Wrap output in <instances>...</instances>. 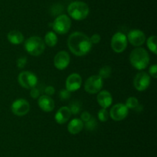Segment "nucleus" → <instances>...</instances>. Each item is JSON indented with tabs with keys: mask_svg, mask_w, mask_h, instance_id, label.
Masks as SVG:
<instances>
[{
	"mask_svg": "<svg viewBox=\"0 0 157 157\" xmlns=\"http://www.w3.org/2000/svg\"><path fill=\"white\" fill-rule=\"evenodd\" d=\"M67 46L71 52L78 56L87 55L92 48L90 38L81 32H73L69 36Z\"/></svg>",
	"mask_w": 157,
	"mask_h": 157,
	"instance_id": "nucleus-1",
	"label": "nucleus"
},
{
	"mask_svg": "<svg viewBox=\"0 0 157 157\" xmlns=\"http://www.w3.org/2000/svg\"><path fill=\"white\" fill-rule=\"evenodd\" d=\"M97 100L100 106L104 109H107L109 106H110L113 102L111 94L107 90L100 91L97 97Z\"/></svg>",
	"mask_w": 157,
	"mask_h": 157,
	"instance_id": "nucleus-16",
	"label": "nucleus"
},
{
	"mask_svg": "<svg viewBox=\"0 0 157 157\" xmlns=\"http://www.w3.org/2000/svg\"><path fill=\"white\" fill-rule=\"evenodd\" d=\"M71 18L66 15H60L55 19L52 23L54 31L60 35L66 34L71 29Z\"/></svg>",
	"mask_w": 157,
	"mask_h": 157,
	"instance_id": "nucleus-5",
	"label": "nucleus"
},
{
	"mask_svg": "<svg viewBox=\"0 0 157 157\" xmlns=\"http://www.w3.org/2000/svg\"><path fill=\"white\" fill-rule=\"evenodd\" d=\"M98 127V122L94 117H90L89 120L85 122V128L88 131H94Z\"/></svg>",
	"mask_w": 157,
	"mask_h": 157,
	"instance_id": "nucleus-24",
	"label": "nucleus"
},
{
	"mask_svg": "<svg viewBox=\"0 0 157 157\" xmlns=\"http://www.w3.org/2000/svg\"><path fill=\"white\" fill-rule=\"evenodd\" d=\"M140 103L137 99L135 98V97H129L126 101L125 105L128 109H134Z\"/></svg>",
	"mask_w": 157,
	"mask_h": 157,
	"instance_id": "nucleus-25",
	"label": "nucleus"
},
{
	"mask_svg": "<svg viewBox=\"0 0 157 157\" xmlns=\"http://www.w3.org/2000/svg\"><path fill=\"white\" fill-rule=\"evenodd\" d=\"M8 40L13 45H19L24 42V35L18 30H12L8 33Z\"/></svg>",
	"mask_w": 157,
	"mask_h": 157,
	"instance_id": "nucleus-19",
	"label": "nucleus"
},
{
	"mask_svg": "<svg viewBox=\"0 0 157 157\" xmlns=\"http://www.w3.org/2000/svg\"><path fill=\"white\" fill-rule=\"evenodd\" d=\"M128 113L129 109L126 106L125 104L117 103L112 107L109 115L114 121H121L128 115Z\"/></svg>",
	"mask_w": 157,
	"mask_h": 157,
	"instance_id": "nucleus-11",
	"label": "nucleus"
},
{
	"mask_svg": "<svg viewBox=\"0 0 157 157\" xmlns=\"http://www.w3.org/2000/svg\"><path fill=\"white\" fill-rule=\"evenodd\" d=\"M109 115H109L108 113V111L107 110V109H104V108L100 109L98 114V119H99L100 121L101 122L107 121V119H108L109 118Z\"/></svg>",
	"mask_w": 157,
	"mask_h": 157,
	"instance_id": "nucleus-26",
	"label": "nucleus"
},
{
	"mask_svg": "<svg viewBox=\"0 0 157 157\" xmlns=\"http://www.w3.org/2000/svg\"><path fill=\"white\" fill-rule=\"evenodd\" d=\"M149 72H150V75H151L153 78H156L157 77V66L156 64L153 65L150 67V69H149Z\"/></svg>",
	"mask_w": 157,
	"mask_h": 157,
	"instance_id": "nucleus-29",
	"label": "nucleus"
},
{
	"mask_svg": "<svg viewBox=\"0 0 157 157\" xmlns=\"http://www.w3.org/2000/svg\"><path fill=\"white\" fill-rule=\"evenodd\" d=\"M70 95L71 92H69V91L66 89H61L59 92L60 99H61V100H63V101H64V100L68 99L70 98Z\"/></svg>",
	"mask_w": 157,
	"mask_h": 157,
	"instance_id": "nucleus-27",
	"label": "nucleus"
},
{
	"mask_svg": "<svg viewBox=\"0 0 157 157\" xmlns=\"http://www.w3.org/2000/svg\"><path fill=\"white\" fill-rule=\"evenodd\" d=\"M156 41L157 38L156 35H152L149 37V38L147 41V47L149 48L151 52H153L154 54L157 53V48H156Z\"/></svg>",
	"mask_w": 157,
	"mask_h": 157,
	"instance_id": "nucleus-21",
	"label": "nucleus"
},
{
	"mask_svg": "<svg viewBox=\"0 0 157 157\" xmlns=\"http://www.w3.org/2000/svg\"><path fill=\"white\" fill-rule=\"evenodd\" d=\"M150 76L145 72H139L136 75L133 79V86L136 90L140 92L145 91L150 86Z\"/></svg>",
	"mask_w": 157,
	"mask_h": 157,
	"instance_id": "nucleus-10",
	"label": "nucleus"
},
{
	"mask_svg": "<svg viewBox=\"0 0 157 157\" xmlns=\"http://www.w3.org/2000/svg\"><path fill=\"white\" fill-rule=\"evenodd\" d=\"M67 12L73 19L81 21L85 19L89 15V6L84 2L75 1L71 3L67 7Z\"/></svg>",
	"mask_w": 157,
	"mask_h": 157,
	"instance_id": "nucleus-3",
	"label": "nucleus"
},
{
	"mask_svg": "<svg viewBox=\"0 0 157 157\" xmlns=\"http://www.w3.org/2000/svg\"><path fill=\"white\" fill-rule=\"evenodd\" d=\"M127 38L122 32H117L113 35L111 39V48L117 53L123 52L127 46Z\"/></svg>",
	"mask_w": 157,
	"mask_h": 157,
	"instance_id": "nucleus-8",
	"label": "nucleus"
},
{
	"mask_svg": "<svg viewBox=\"0 0 157 157\" xmlns=\"http://www.w3.org/2000/svg\"><path fill=\"white\" fill-rule=\"evenodd\" d=\"M27 63V58L26 57H21L17 60V66L19 69H23Z\"/></svg>",
	"mask_w": 157,
	"mask_h": 157,
	"instance_id": "nucleus-28",
	"label": "nucleus"
},
{
	"mask_svg": "<svg viewBox=\"0 0 157 157\" xmlns=\"http://www.w3.org/2000/svg\"><path fill=\"white\" fill-rule=\"evenodd\" d=\"M25 48L28 53L31 55L38 56L44 51L45 44L41 37L32 36L25 42Z\"/></svg>",
	"mask_w": 157,
	"mask_h": 157,
	"instance_id": "nucleus-4",
	"label": "nucleus"
},
{
	"mask_svg": "<svg viewBox=\"0 0 157 157\" xmlns=\"http://www.w3.org/2000/svg\"><path fill=\"white\" fill-rule=\"evenodd\" d=\"M68 109H70L71 112L74 115H76L80 112L81 109V103L78 101H73L69 104V106H67Z\"/></svg>",
	"mask_w": 157,
	"mask_h": 157,
	"instance_id": "nucleus-22",
	"label": "nucleus"
},
{
	"mask_svg": "<svg viewBox=\"0 0 157 157\" xmlns=\"http://www.w3.org/2000/svg\"><path fill=\"white\" fill-rule=\"evenodd\" d=\"M38 106L44 112H52L55 109V102L52 97L47 95H43L38 98Z\"/></svg>",
	"mask_w": 157,
	"mask_h": 157,
	"instance_id": "nucleus-15",
	"label": "nucleus"
},
{
	"mask_svg": "<svg viewBox=\"0 0 157 157\" xmlns=\"http://www.w3.org/2000/svg\"><path fill=\"white\" fill-rule=\"evenodd\" d=\"M71 112L70 109H68L67 106H63L61 107L58 111H57L56 114H55V121L58 123V124H64V123H67L71 118Z\"/></svg>",
	"mask_w": 157,
	"mask_h": 157,
	"instance_id": "nucleus-17",
	"label": "nucleus"
},
{
	"mask_svg": "<svg viewBox=\"0 0 157 157\" xmlns=\"http://www.w3.org/2000/svg\"><path fill=\"white\" fill-rule=\"evenodd\" d=\"M18 80L21 86L25 89H32L38 83V78L30 71H23L18 75Z\"/></svg>",
	"mask_w": 157,
	"mask_h": 157,
	"instance_id": "nucleus-7",
	"label": "nucleus"
},
{
	"mask_svg": "<svg viewBox=\"0 0 157 157\" xmlns=\"http://www.w3.org/2000/svg\"><path fill=\"white\" fill-rule=\"evenodd\" d=\"M81 84L82 78L79 74H71L66 79V89H67L69 92H75L81 88Z\"/></svg>",
	"mask_w": 157,
	"mask_h": 157,
	"instance_id": "nucleus-14",
	"label": "nucleus"
},
{
	"mask_svg": "<svg viewBox=\"0 0 157 157\" xmlns=\"http://www.w3.org/2000/svg\"><path fill=\"white\" fill-rule=\"evenodd\" d=\"M103 87V78L98 75L89 77L84 84V89L90 94H96L101 90Z\"/></svg>",
	"mask_w": 157,
	"mask_h": 157,
	"instance_id": "nucleus-6",
	"label": "nucleus"
},
{
	"mask_svg": "<svg viewBox=\"0 0 157 157\" xmlns=\"http://www.w3.org/2000/svg\"><path fill=\"white\" fill-rule=\"evenodd\" d=\"M101 35L99 34H94L90 38V41L91 44H98L101 41Z\"/></svg>",
	"mask_w": 157,
	"mask_h": 157,
	"instance_id": "nucleus-30",
	"label": "nucleus"
},
{
	"mask_svg": "<svg viewBox=\"0 0 157 157\" xmlns=\"http://www.w3.org/2000/svg\"><path fill=\"white\" fill-rule=\"evenodd\" d=\"M91 117V115L88 112H84L81 115V119L82 122H87Z\"/></svg>",
	"mask_w": 157,
	"mask_h": 157,
	"instance_id": "nucleus-33",
	"label": "nucleus"
},
{
	"mask_svg": "<svg viewBox=\"0 0 157 157\" xmlns=\"http://www.w3.org/2000/svg\"><path fill=\"white\" fill-rule=\"evenodd\" d=\"M84 128V122L81 119H73L67 126V130L72 135L79 133Z\"/></svg>",
	"mask_w": 157,
	"mask_h": 157,
	"instance_id": "nucleus-18",
	"label": "nucleus"
},
{
	"mask_svg": "<svg viewBox=\"0 0 157 157\" xmlns=\"http://www.w3.org/2000/svg\"><path fill=\"white\" fill-rule=\"evenodd\" d=\"M55 88L53 87V86H47V87L45 88V89H44V92H45V94L47 95H48V96H51L52 95H53L54 93H55Z\"/></svg>",
	"mask_w": 157,
	"mask_h": 157,
	"instance_id": "nucleus-32",
	"label": "nucleus"
},
{
	"mask_svg": "<svg viewBox=\"0 0 157 157\" xmlns=\"http://www.w3.org/2000/svg\"><path fill=\"white\" fill-rule=\"evenodd\" d=\"M134 110H136V112H141V111L143 110V106H141V105L139 104L136 108H135Z\"/></svg>",
	"mask_w": 157,
	"mask_h": 157,
	"instance_id": "nucleus-34",
	"label": "nucleus"
},
{
	"mask_svg": "<svg viewBox=\"0 0 157 157\" xmlns=\"http://www.w3.org/2000/svg\"><path fill=\"white\" fill-rule=\"evenodd\" d=\"M111 75V68L109 66H105L101 68L99 71V76L101 78H107Z\"/></svg>",
	"mask_w": 157,
	"mask_h": 157,
	"instance_id": "nucleus-23",
	"label": "nucleus"
},
{
	"mask_svg": "<svg viewBox=\"0 0 157 157\" xmlns=\"http://www.w3.org/2000/svg\"><path fill=\"white\" fill-rule=\"evenodd\" d=\"M30 95L33 99H37L38 97H39V95H40L39 90H38V89L35 87L32 88V89H31Z\"/></svg>",
	"mask_w": 157,
	"mask_h": 157,
	"instance_id": "nucleus-31",
	"label": "nucleus"
},
{
	"mask_svg": "<svg viewBox=\"0 0 157 157\" xmlns=\"http://www.w3.org/2000/svg\"><path fill=\"white\" fill-rule=\"evenodd\" d=\"M127 41L134 46H140L146 42V35L139 29H133L129 32L127 35Z\"/></svg>",
	"mask_w": 157,
	"mask_h": 157,
	"instance_id": "nucleus-12",
	"label": "nucleus"
},
{
	"mask_svg": "<svg viewBox=\"0 0 157 157\" xmlns=\"http://www.w3.org/2000/svg\"><path fill=\"white\" fill-rule=\"evenodd\" d=\"M44 44L49 47H54L58 42V36L53 32H48L44 36Z\"/></svg>",
	"mask_w": 157,
	"mask_h": 157,
	"instance_id": "nucleus-20",
	"label": "nucleus"
},
{
	"mask_svg": "<svg viewBox=\"0 0 157 157\" xmlns=\"http://www.w3.org/2000/svg\"><path fill=\"white\" fill-rule=\"evenodd\" d=\"M130 62L135 69L143 70L145 69L150 63V55L144 48H136L130 53Z\"/></svg>",
	"mask_w": 157,
	"mask_h": 157,
	"instance_id": "nucleus-2",
	"label": "nucleus"
},
{
	"mask_svg": "<svg viewBox=\"0 0 157 157\" xmlns=\"http://www.w3.org/2000/svg\"><path fill=\"white\" fill-rule=\"evenodd\" d=\"M11 109L13 114L18 116L25 115L30 110V105L27 100L24 99H18L15 100L11 106Z\"/></svg>",
	"mask_w": 157,
	"mask_h": 157,
	"instance_id": "nucleus-9",
	"label": "nucleus"
},
{
	"mask_svg": "<svg viewBox=\"0 0 157 157\" xmlns=\"http://www.w3.org/2000/svg\"><path fill=\"white\" fill-rule=\"evenodd\" d=\"M70 55L65 51H61L56 54L54 58V65L59 70L65 69L70 64Z\"/></svg>",
	"mask_w": 157,
	"mask_h": 157,
	"instance_id": "nucleus-13",
	"label": "nucleus"
}]
</instances>
